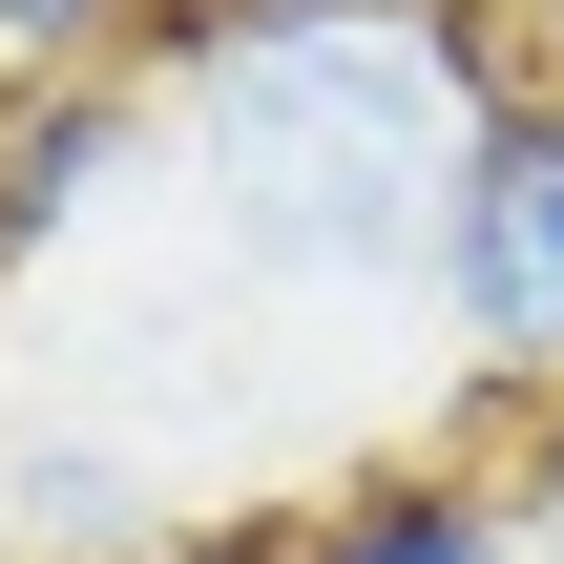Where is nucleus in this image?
I'll return each mask as SVG.
<instances>
[{"mask_svg":"<svg viewBox=\"0 0 564 564\" xmlns=\"http://www.w3.org/2000/svg\"><path fill=\"white\" fill-rule=\"evenodd\" d=\"M0 564H21V523H0Z\"/></svg>","mask_w":564,"mask_h":564,"instance_id":"7","label":"nucleus"},{"mask_svg":"<svg viewBox=\"0 0 564 564\" xmlns=\"http://www.w3.org/2000/svg\"><path fill=\"white\" fill-rule=\"evenodd\" d=\"M167 21H188V0H0V105H42V84H147Z\"/></svg>","mask_w":564,"mask_h":564,"instance_id":"6","label":"nucleus"},{"mask_svg":"<svg viewBox=\"0 0 564 564\" xmlns=\"http://www.w3.org/2000/svg\"><path fill=\"white\" fill-rule=\"evenodd\" d=\"M440 314H460V377L481 398H564V84L523 63L481 167H460V230H440Z\"/></svg>","mask_w":564,"mask_h":564,"instance_id":"2","label":"nucleus"},{"mask_svg":"<svg viewBox=\"0 0 564 564\" xmlns=\"http://www.w3.org/2000/svg\"><path fill=\"white\" fill-rule=\"evenodd\" d=\"M502 0H188L147 63L167 167L272 293H440L460 167L502 126Z\"/></svg>","mask_w":564,"mask_h":564,"instance_id":"1","label":"nucleus"},{"mask_svg":"<svg viewBox=\"0 0 564 564\" xmlns=\"http://www.w3.org/2000/svg\"><path fill=\"white\" fill-rule=\"evenodd\" d=\"M272 564H523V502H502L481 460H377V481L293 502Z\"/></svg>","mask_w":564,"mask_h":564,"instance_id":"3","label":"nucleus"},{"mask_svg":"<svg viewBox=\"0 0 564 564\" xmlns=\"http://www.w3.org/2000/svg\"><path fill=\"white\" fill-rule=\"evenodd\" d=\"M126 147H147V84H42V105H0V272L63 251V230L105 209Z\"/></svg>","mask_w":564,"mask_h":564,"instance_id":"4","label":"nucleus"},{"mask_svg":"<svg viewBox=\"0 0 564 564\" xmlns=\"http://www.w3.org/2000/svg\"><path fill=\"white\" fill-rule=\"evenodd\" d=\"M0 523H21V564H126L147 544V460H105V440H0Z\"/></svg>","mask_w":564,"mask_h":564,"instance_id":"5","label":"nucleus"}]
</instances>
